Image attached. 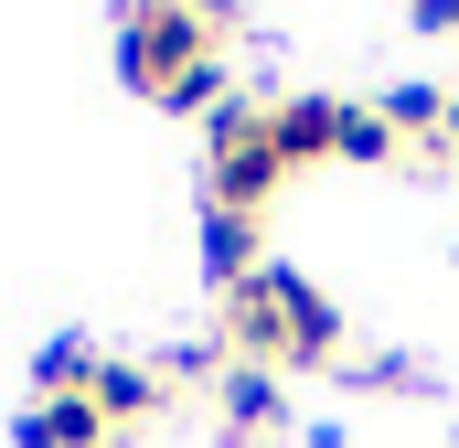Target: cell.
<instances>
[{
	"instance_id": "cell-1",
	"label": "cell",
	"mask_w": 459,
	"mask_h": 448,
	"mask_svg": "<svg viewBox=\"0 0 459 448\" xmlns=\"http://www.w3.org/2000/svg\"><path fill=\"white\" fill-rule=\"evenodd\" d=\"M289 182L278 139H267V97H235L204 117V203L214 214H267V193Z\"/></svg>"
},
{
	"instance_id": "cell-2",
	"label": "cell",
	"mask_w": 459,
	"mask_h": 448,
	"mask_svg": "<svg viewBox=\"0 0 459 448\" xmlns=\"http://www.w3.org/2000/svg\"><path fill=\"white\" fill-rule=\"evenodd\" d=\"M204 54H225V43H214L193 11H171V0H128V22H117V86H128V97L160 108Z\"/></svg>"
},
{
	"instance_id": "cell-3",
	"label": "cell",
	"mask_w": 459,
	"mask_h": 448,
	"mask_svg": "<svg viewBox=\"0 0 459 448\" xmlns=\"http://www.w3.org/2000/svg\"><path fill=\"white\" fill-rule=\"evenodd\" d=\"M225 363L289 374V299H278V267H256L246 289H225Z\"/></svg>"
},
{
	"instance_id": "cell-4",
	"label": "cell",
	"mask_w": 459,
	"mask_h": 448,
	"mask_svg": "<svg viewBox=\"0 0 459 448\" xmlns=\"http://www.w3.org/2000/svg\"><path fill=\"white\" fill-rule=\"evenodd\" d=\"M278 299H289V374H342V299L299 267H278Z\"/></svg>"
},
{
	"instance_id": "cell-5",
	"label": "cell",
	"mask_w": 459,
	"mask_h": 448,
	"mask_svg": "<svg viewBox=\"0 0 459 448\" xmlns=\"http://www.w3.org/2000/svg\"><path fill=\"white\" fill-rule=\"evenodd\" d=\"M342 108H352V97H267V139H278V160H289V171L342 160Z\"/></svg>"
},
{
	"instance_id": "cell-6",
	"label": "cell",
	"mask_w": 459,
	"mask_h": 448,
	"mask_svg": "<svg viewBox=\"0 0 459 448\" xmlns=\"http://www.w3.org/2000/svg\"><path fill=\"white\" fill-rule=\"evenodd\" d=\"M214 406H225L235 438H278V427H289V374H267V363H225Z\"/></svg>"
},
{
	"instance_id": "cell-7",
	"label": "cell",
	"mask_w": 459,
	"mask_h": 448,
	"mask_svg": "<svg viewBox=\"0 0 459 448\" xmlns=\"http://www.w3.org/2000/svg\"><path fill=\"white\" fill-rule=\"evenodd\" d=\"M160 395H171L160 363H97V417H108L117 438H128L139 417H160Z\"/></svg>"
},
{
	"instance_id": "cell-8",
	"label": "cell",
	"mask_w": 459,
	"mask_h": 448,
	"mask_svg": "<svg viewBox=\"0 0 459 448\" xmlns=\"http://www.w3.org/2000/svg\"><path fill=\"white\" fill-rule=\"evenodd\" d=\"M374 117H385L406 150H438V128H449V86H438V75H406V86L374 97Z\"/></svg>"
},
{
	"instance_id": "cell-9",
	"label": "cell",
	"mask_w": 459,
	"mask_h": 448,
	"mask_svg": "<svg viewBox=\"0 0 459 448\" xmlns=\"http://www.w3.org/2000/svg\"><path fill=\"white\" fill-rule=\"evenodd\" d=\"M22 448H117V427L97 417V395H54L22 417Z\"/></svg>"
},
{
	"instance_id": "cell-10",
	"label": "cell",
	"mask_w": 459,
	"mask_h": 448,
	"mask_svg": "<svg viewBox=\"0 0 459 448\" xmlns=\"http://www.w3.org/2000/svg\"><path fill=\"white\" fill-rule=\"evenodd\" d=\"M97 363H108V352H97L86 332H54L43 352H32V406H54V395H97Z\"/></svg>"
},
{
	"instance_id": "cell-11",
	"label": "cell",
	"mask_w": 459,
	"mask_h": 448,
	"mask_svg": "<svg viewBox=\"0 0 459 448\" xmlns=\"http://www.w3.org/2000/svg\"><path fill=\"white\" fill-rule=\"evenodd\" d=\"M256 267H267V256H256V214H214V203H204V278H214V289H246Z\"/></svg>"
},
{
	"instance_id": "cell-12",
	"label": "cell",
	"mask_w": 459,
	"mask_h": 448,
	"mask_svg": "<svg viewBox=\"0 0 459 448\" xmlns=\"http://www.w3.org/2000/svg\"><path fill=\"white\" fill-rule=\"evenodd\" d=\"M160 108H171V117H214V108H235V86H225V54H204V65H193V75H182V86H171Z\"/></svg>"
},
{
	"instance_id": "cell-13",
	"label": "cell",
	"mask_w": 459,
	"mask_h": 448,
	"mask_svg": "<svg viewBox=\"0 0 459 448\" xmlns=\"http://www.w3.org/2000/svg\"><path fill=\"white\" fill-rule=\"evenodd\" d=\"M395 150H406V139H395L374 108H342V160H395Z\"/></svg>"
},
{
	"instance_id": "cell-14",
	"label": "cell",
	"mask_w": 459,
	"mask_h": 448,
	"mask_svg": "<svg viewBox=\"0 0 459 448\" xmlns=\"http://www.w3.org/2000/svg\"><path fill=\"white\" fill-rule=\"evenodd\" d=\"M342 384H374V395H406V384H417V374H406V363H395V352H374V363H342Z\"/></svg>"
},
{
	"instance_id": "cell-15",
	"label": "cell",
	"mask_w": 459,
	"mask_h": 448,
	"mask_svg": "<svg viewBox=\"0 0 459 448\" xmlns=\"http://www.w3.org/2000/svg\"><path fill=\"white\" fill-rule=\"evenodd\" d=\"M406 22L417 32H459V0H406Z\"/></svg>"
}]
</instances>
